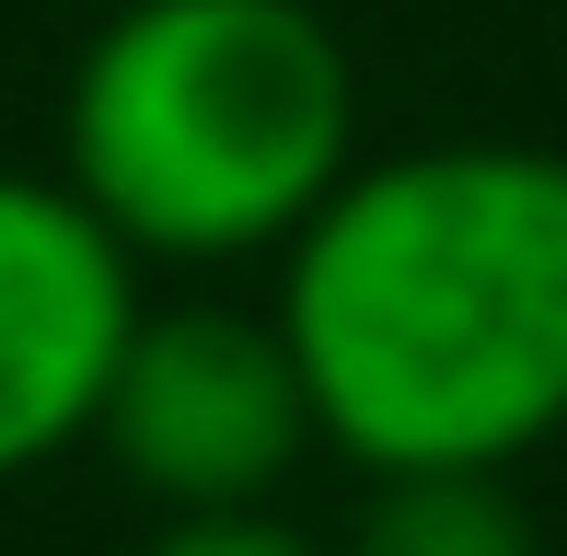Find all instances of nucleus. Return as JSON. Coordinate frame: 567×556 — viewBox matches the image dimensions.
<instances>
[{"instance_id":"1","label":"nucleus","mask_w":567,"mask_h":556,"mask_svg":"<svg viewBox=\"0 0 567 556\" xmlns=\"http://www.w3.org/2000/svg\"><path fill=\"white\" fill-rule=\"evenodd\" d=\"M278 337L359 475H509L567 429V151L429 140L348 163L278 256Z\"/></svg>"},{"instance_id":"2","label":"nucleus","mask_w":567,"mask_h":556,"mask_svg":"<svg viewBox=\"0 0 567 556\" xmlns=\"http://www.w3.org/2000/svg\"><path fill=\"white\" fill-rule=\"evenodd\" d=\"M359 163V70L313 0H116L59 93V174L127 256L244 267Z\"/></svg>"},{"instance_id":"3","label":"nucleus","mask_w":567,"mask_h":556,"mask_svg":"<svg viewBox=\"0 0 567 556\" xmlns=\"http://www.w3.org/2000/svg\"><path fill=\"white\" fill-rule=\"evenodd\" d=\"M93 441L151 511H278L301 452H324L278 313L244 301H140Z\"/></svg>"},{"instance_id":"4","label":"nucleus","mask_w":567,"mask_h":556,"mask_svg":"<svg viewBox=\"0 0 567 556\" xmlns=\"http://www.w3.org/2000/svg\"><path fill=\"white\" fill-rule=\"evenodd\" d=\"M127 325L140 256L70 197V174H0V487L93 441Z\"/></svg>"},{"instance_id":"5","label":"nucleus","mask_w":567,"mask_h":556,"mask_svg":"<svg viewBox=\"0 0 567 556\" xmlns=\"http://www.w3.org/2000/svg\"><path fill=\"white\" fill-rule=\"evenodd\" d=\"M337 556H545V522L522 511V487L486 464H429V475H371L359 522Z\"/></svg>"},{"instance_id":"6","label":"nucleus","mask_w":567,"mask_h":556,"mask_svg":"<svg viewBox=\"0 0 567 556\" xmlns=\"http://www.w3.org/2000/svg\"><path fill=\"white\" fill-rule=\"evenodd\" d=\"M140 556H337V545H313L278 511H163V534Z\"/></svg>"}]
</instances>
